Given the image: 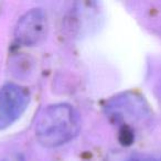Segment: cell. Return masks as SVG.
Wrapping results in <instances>:
<instances>
[{"label": "cell", "instance_id": "1", "mask_svg": "<svg viewBox=\"0 0 161 161\" xmlns=\"http://www.w3.org/2000/svg\"><path fill=\"white\" fill-rule=\"evenodd\" d=\"M80 129L77 112L67 104L45 107L36 123V137L45 148H55L73 140Z\"/></svg>", "mask_w": 161, "mask_h": 161}, {"label": "cell", "instance_id": "2", "mask_svg": "<svg viewBox=\"0 0 161 161\" xmlns=\"http://www.w3.org/2000/svg\"><path fill=\"white\" fill-rule=\"evenodd\" d=\"M29 91L17 84H6L0 88V129L14 123L28 107Z\"/></svg>", "mask_w": 161, "mask_h": 161}, {"label": "cell", "instance_id": "3", "mask_svg": "<svg viewBox=\"0 0 161 161\" xmlns=\"http://www.w3.org/2000/svg\"><path fill=\"white\" fill-rule=\"evenodd\" d=\"M47 33V20L44 11L34 8L25 12L14 29V38L23 47H34L43 42Z\"/></svg>", "mask_w": 161, "mask_h": 161}, {"label": "cell", "instance_id": "4", "mask_svg": "<svg viewBox=\"0 0 161 161\" xmlns=\"http://www.w3.org/2000/svg\"><path fill=\"white\" fill-rule=\"evenodd\" d=\"M107 114L117 123L143 120L150 112L143 98L135 94H124L112 99L107 105Z\"/></svg>", "mask_w": 161, "mask_h": 161}, {"label": "cell", "instance_id": "5", "mask_svg": "<svg viewBox=\"0 0 161 161\" xmlns=\"http://www.w3.org/2000/svg\"><path fill=\"white\" fill-rule=\"evenodd\" d=\"M3 161H25V158L19 152H11V153H8L3 159Z\"/></svg>", "mask_w": 161, "mask_h": 161}, {"label": "cell", "instance_id": "6", "mask_svg": "<svg viewBox=\"0 0 161 161\" xmlns=\"http://www.w3.org/2000/svg\"><path fill=\"white\" fill-rule=\"evenodd\" d=\"M127 161H161V158L160 159H154V158H146V157H136V158H131Z\"/></svg>", "mask_w": 161, "mask_h": 161}, {"label": "cell", "instance_id": "7", "mask_svg": "<svg viewBox=\"0 0 161 161\" xmlns=\"http://www.w3.org/2000/svg\"><path fill=\"white\" fill-rule=\"evenodd\" d=\"M160 88H161V77H160Z\"/></svg>", "mask_w": 161, "mask_h": 161}]
</instances>
